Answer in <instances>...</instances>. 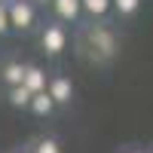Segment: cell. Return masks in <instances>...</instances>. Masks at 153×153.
<instances>
[{
    "label": "cell",
    "instance_id": "cell-2",
    "mask_svg": "<svg viewBox=\"0 0 153 153\" xmlns=\"http://www.w3.org/2000/svg\"><path fill=\"white\" fill-rule=\"evenodd\" d=\"M6 16H9V28L19 31V34H28L37 25L34 0H9V3H6Z\"/></svg>",
    "mask_w": 153,
    "mask_h": 153
},
{
    "label": "cell",
    "instance_id": "cell-8",
    "mask_svg": "<svg viewBox=\"0 0 153 153\" xmlns=\"http://www.w3.org/2000/svg\"><path fill=\"white\" fill-rule=\"evenodd\" d=\"M31 89L28 86H25V83H19V86H6V101H9V107H28L31 104Z\"/></svg>",
    "mask_w": 153,
    "mask_h": 153
},
{
    "label": "cell",
    "instance_id": "cell-4",
    "mask_svg": "<svg viewBox=\"0 0 153 153\" xmlns=\"http://www.w3.org/2000/svg\"><path fill=\"white\" fill-rule=\"evenodd\" d=\"M46 92L52 95L55 107H58V104H71V98H74V83L68 80V76H52V80H46Z\"/></svg>",
    "mask_w": 153,
    "mask_h": 153
},
{
    "label": "cell",
    "instance_id": "cell-13",
    "mask_svg": "<svg viewBox=\"0 0 153 153\" xmlns=\"http://www.w3.org/2000/svg\"><path fill=\"white\" fill-rule=\"evenodd\" d=\"M12 28H9V16H6V3H0V37H6Z\"/></svg>",
    "mask_w": 153,
    "mask_h": 153
},
{
    "label": "cell",
    "instance_id": "cell-17",
    "mask_svg": "<svg viewBox=\"0 0 153 153\" xmlns=\"http://www.w3.org/2000/svg\"><path fill=\"white\" fill-rule=\"evenodd\" d=\"M0 3H9V0H0Z\"/></svg>",
    "mask_w": 153,
    "mask_h": 153
},
{
    "label": "cell",
    "instance_id": "cell-11",
    "mask_svg": "<svg viewBox=\"0 0 153 153\" xmlns=\"http://www.w3.org/2000/svg\"><path fill=\"white\" fill-rule=\"evenodd\" d=\"M110 3H113V9H117L120 16H126V19H129V16H135V12H138L141 0H110Z\"/></svg>",
    "mask_w": 153,
    "mask_h": 153
},
{
    "label": "cell",
    "instance_id": "cell-3",
    "mask_svg": "<svg viewBox=\"0 0 153 153\" xmlns=\"http://www.w3.org/2000/svg\"><path fill=\"white\" fill-rule=\"evenodd\" d=\"M40 46H43V52L46 55H61L68 49V31L61 28V25H46L43 34H40Z\"/></svg>",
    "mask_w": 153,
    "mask_h": 153
},
{
    "label": "cell",
    "instance_id": "cell-12",
    "mask_svg": "<svg viewBox=\"0 0 153 153\" xmlns=\"http://www.w3.org/2000/svg\"><path fill=\"white\" fill-rule=\"evenodd\" d=\"M34 153H61V144L55 141V138H37Z\"/></svg>",
    "mask_w": 153,
    "mask_h": 153
},
{
    "label": "cell",
    "instance_id": "cell-14",
    "mask_svg": "<svg viewBox=\"0 0 153 153\" xmlns=\"http://www.w3.org/2000/svg\"><path fill=\"white\" fill-rule=\"evenodd\" d=\"M19 153H34V150H19Z\"/></svg>",
    "mask_w": 153,
    "mask_h": 153
},
{
    "label": "cell",
    "instance_id": "cell-5",
    "mask_svg": "<svg viewBox=\"0 0 153 153\" xmlns=\"http://www.w3.org/2000/svg\"><path fill=\"white\" fill-rule=\"evenodd\" d=\"M49 6H52V12H55L58 22H76L83 16L80 0H49Z\"/></svg>",
    "mask_w": 153,
    "mask_h": 153
},
{
    "label": "cell",
    "instance_id": "cell-6",
    "mask_svg": "<svg viewBox=\"0 0 153 153\" xmlns=\"http://www.w3.org/2000/svg\"><path fill=\"white\" fill-rule=\"evenodd\" d=\"M37 117H52V110H55V101H52V95L46 92V89H40V92H34L31 95V104H28Z\"/></svg>",
    "mask_w": 153,
    "mask_h": 153
},
{
    "label": "cell",
    "instance_id": "cell-10",
    "mask_svg": "<svg viewBox=\"0 0 153 153\" xmlns=\"http://www.w3.org/2000/svg\"><path fill=\"white\" fill-rule=\"evenodd\" d=\"M80 6H83V12H86L89 19H104L107 12L113 9L110 0H80Z\"/></svg>",
    "mask_w": 153,
    "mask_h": 153
},
{
    "label": "cell",
    "instance_id": "cell-1",
    "mask_svg": "<svg viewBox=\"0 0 153 153\" xmlns=\"http://www.w3.org/2000/svg\"><path fill=\"white\" fill-rule=\"evenodd\" d=\"M86 40H89V49L95 52V61L98 65H104V61H110L113 55H117V37H113L110 28H104V25H92V28L86 31Z\"/></svg>",
    "mask_w": 153,
    "mask_h": 153
},
{
    "label": "cell",
    "instance_id": "cell-9",
    "mask_svg": "<svg viewBox=\"0 0 153 153\" xmlns=\"http://www.w3.org/2000/svg\"><path fill=\"white\" fill-rule=\"evenodd\" d=\"M25 76V65L22 61H6L3 68H0V80H3L6 86H19Z\"/></svg>",
    "mask_w": 153,
    "mask_h": 153
},
{
    "label": "cell",
    "instance_id": "cell-16",
    "mask_svg": "<svg viewBox=\"0 0 153 153\" xmlns=\"http://www.w3.org/2000/svg\"><path fill=\"white\" fill-rule=\"evenodd\" d=\"M129 153H141V150H129Z\"/></svg>",
    "mask_w": 153,
    "mask_h": 153
},
{
    "label": "cell",
    "instance_id": "cell-7",
    "mask_svg": "<svg viewBox=\"0 0 153 153\" xmlns=\"http://www.w3.org/2000/svg\"><path fill=\"white\" fill-rule=\"evenodd\" d=\"M22 83L31 89V92H40V89H46V71L40 65H25V76Z\"/></svg>",
    "mask_w": 153,
    "mask_h": 153
},
{
    "label": "cell",
    "instance_id": "cell-15",
    "mask_svg": "<svg viewBox=\"0 0 153 153\" xmlns=\"http://www.w3.org/2000/svg\"><path fill=\"white\" fill-rule=\"evenodd\" d=\"M37 3H49V0H37Z\"/></svg>",
    "mask_w": 153,
    "mask_h": 153
}]
</instances>
